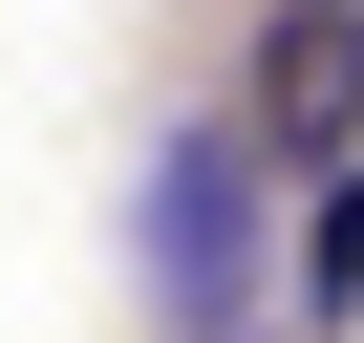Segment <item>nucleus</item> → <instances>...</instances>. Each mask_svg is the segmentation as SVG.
<instances>
[{"label": "nucleus", "instance_id": "nucleus-1", "mask_svg": "<svg viewBox=\"0 0 364 343\" xmlns=\"http://www.w3.org/2000/svg\"><path fill=\"white\" fill-rule=\"evenodd\" d=\"M150 279H171L193 343L257 322V129H171V172H150Z\"/></svg>", "mask_w": 364, "mask_h": 343}, {"label": "nucleus", "instance_id": "nucleus-2", "mask_svg": "<svg viewBox=\"0 0 364 343\" xmlns=\"http://www.w3.org/2000/svg\"><path fill=\"white\" fill-rule=\"evenodd\" d=\"M236 129H257V172H343V150H364V0H257Z\"/></svg>", "mask_w": 364, "mask_h": 343}, {"label": "nucleus", "instance_id": "nucleus-3", "mask_svg": "<svg viewBox=\"0 0 364 343\" xmlns=\"http://www.w3.org/2000/svg\"><path fill=\"white\" fill-rule=\"evenodd\" d=\"M300 322H364V150L321 172V215H300Z\"/></svg>", "mask_w": 364, "mask_h": 343}]
</instances>
